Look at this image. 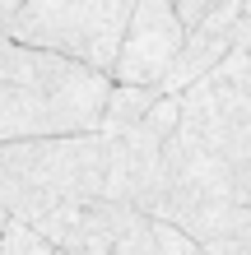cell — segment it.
<instances>
[{
  "label": "cell",
  "mask_w": 251,
  "mask_h": 255,
  "mask_svg": "<svg viewBox=\"0 0 251 255\" xmlns=\"http://www.w3.org/2000/svg\"><path fill=\"white\" fill-rule=\"evenodd\" d=\"M19 5H23V0H0V28H5V19H9V14L19 9Z\"/></svg>",
  "instance_id": "cell-14"
},
{
  "label": "cell",
  "mask_w": 251,
  "mask_h": 255,
  "mask_svg": "<svg viewBox=\"0 0 251 255\" xmlns=\"http://www.w3.org/2000/svg\"><path fill=\"white\" fill-rule=\"evenodd\" d=\"M205 5H210V0H172V9L177 14H182V23L191 28V23H196L200 19V14H205Z\"/></svg>",
  "instance_id": "cell-12"
},
{
  "label": "cell",
  "mask_w": 251,
  "mask_h": 255,
  "mask_svg": "<svg viewBox=\"0 0 251 255\" xmlns=\"http://www.w3.org/2000/svg\"><path fill=\"white\" fill-rule=\"evenodd\" d=\"M210 255H251V242H219L210 246Z\"/></svg>",
  "instance_id": "cell-13"
},
{
  "label": "cell",
  "mask_w": 251,
  "mask_h": 255,
  "mask_svg": "<svg viewBox=\"0 0 251 255\" xmlns=\"http://www.w3.org/2000/svg\"><path fill=\"white\" fill-rule=\"evenodd\" d=\"M112 74L0 33V144L98 130Z\"/></svg>",
  "instance_id": "cell-2"
},
{
  "label": "cell",
  "mask_w": 251,
  "mask_h": 255,
  "mask_svg": "<svg viewBox=\"0 0 251 255\" xmlns=\"http://www.w3.org/2000/svg\"><path fill=\"white\" fill-rule=\"evenodd\" d=\"M130 0H23L0 33L28 47H47L61 56L112 74L116 47L126 33Z\"/></svg>",
  "instance_id": "cell-4"
},
{
  "label": "cell",
  "mask_w": 251,
  "mask_h": 255,
  "mask_svg": "<svg viewBox=\"0 0 251 255\" xmlns=\"http://www.w3.org/2000/svg\"><path fill=\"white\" fill-rule=\"evenodd\" d=\"M158 186H163V139L140 121L107 134V200L149 214Z\"/></svg>",
  "instance_id": "cell-6"
},
{
  "label": "cell",
  "mask_w": 251,
  "mask_h": 255,
  "mask_svg": "<svg viewBox=\"0 0 251 255\" xmlns=\"http://www.w3.org/2000/svg\"><path fill=\"white\" fill-rule=\"evenodd\" d=\"M154 98H158L154 84H116V79H112V88H107V107H102L98 130H102V134H116V130L144 121V112H149Z\"/></svg>",
  "instance_id": "cell-9"
},
{
  "label": "cell",
  "mask_w": 251,
  "mask_h": 255,
  "mask_svg": "<svg viewBox=\"0 0 251 255\" xmlns=\"http://www.w3.org/2000/svg\"><path fill=\"white\" fill-rule=\"evenodd\" d=\"M177 98L182 116L163 139V186L149 214L205 251L251 242V56L233 47Z\"/></svg>",
  "instance_id": "cell-1"
},
{
  "label": "cell",
  "mask_w": 251,
  "mask_h": 255,
  "mask_svg": "<svg viewBox=\"0 0 251 255\" xmlns=\"http://www.w3.org/2000/svg\"><path fill=\"white\" fill-rule=\"evenodd\" d=\"M238 14H242V0H210L205 14L186 28L177 61L168 65L163 79H158V93H172V98L186 93L196 79H205V74L224 61L233 51V23H238Z\"/></svg>",
  "instance_id": "cell-7"
},
{
  "label": "cell",
  "mask_w": 251,
  "mask_h": 255,
  "mask_svg": "<svg viewBox=\"0 0 251 255\" xmlns=\"http://www.w3.org/2000/svg\"><path fill=\"white\" fill-rule=\"evenodd\" d=\"M186 37L182 14L172 9V0H130L126 14V33L112 61V79L116 84H154L168 74V65L177 61Z\"/></svg>",
  "instance_id": "cell-5"
},
{
  "label": "cell",
  "mask_w": 251,
  "mask_h": 255,
  "mask_svg": "<svg viewBox=\"0 0 251 255\" xmlns=\"http://www.w3.org/2000/svg\"><path fill=\"white\" fill-rule=\"evenodd\" d=\"M233 47L251 56V9H242V14H238V23H233Z\"/></svg>",
  "instance_id": "cell-11"
},
{
  "label": "cell",
  "mask_w": 251,
  "mask_h": 255,
  "mask_svg": "<svg viewBox=\"0 0 251 255\" xmlns=\"http://www.w3.org/2000/svg\"><path fill=\"white\" fill-rule=\"evenodd\" d=\"M107 195V134H42L0 144V218L37 223L51 209Z\"/></svg>",
  "instance_id": "cell-3"
},
{
  "label": "cell",
  "mask_w": 251,
  "mask_h": 255,
  "mask_svg": "<svg viewBox=\"0 0 251 255\" xmlns=\"http://www.w3.org/2000/svg\"><path fill=\"white\" fill-rule=\"evenodd\" d=\"M112 255H210L191 232H182L177 223L168 218H154V214H130L121 237H116Z\"/></svg>",
  "instance_id": "cell-8"
},
{
  "label": "cell",
  "mask_w": 251,
  "mask_h": 255,
  "mask_svg": "<svg viewBox=\"0 0 251 255\" xmlns=\"http://www.w3.org/2000/svg\"><path fill=\"white\" fill-rule=\"evenodd\" d=\"M0 255H70V251L51 246L37 228H28L19 218H0Z\"/></svg>",
  "instance_id": "cell-10"
}]
</instances>
